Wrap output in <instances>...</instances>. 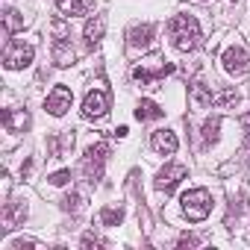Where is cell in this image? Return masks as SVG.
Wrapping results in <instances>:
<instances>
[{
    "mask_svg": "<svg viewBox=\"0 0 250 250\" xmlns=\"http://www.w3.org/2000/svg\"><path fill=\"white\" fill-rule=\"evenodd\" d=\"M106 153H109V145H106V142H97V145H91V147H88L85 162H83V171H85V177H88L91 183L103 177V162H106Z\"/></svg>",
    "mask_w": 250,
    "mask_h": 250,
    "instance_id": "5",
    "label": "cell"
},
{
    "mask_svg": "<svg viewBox=\"0 0 250 250\" xmlns=\"http://www.w3.org/2000/svg\"><path fill=\"white\" fill-rule=\"evenodd\" d=\"M150 42H153V27H150V24H136V27L127 33V47H130V53H136L139 47L145 50Z\"/></svg>",
    "mask_w": 250,
    "mask_h": 250,
    "instance_id": "11",
    "label": "cell"
},
{
    "mask_svg": "<svg viewBox=\"0 0 250 250\" xmlns=\"http://www.w3.org/2000/svg\"><path fill=\"white\" fill-rule=\"evenodd\" d=\"M83 247H103V241L94 238V235H85V238H83Z\"/></svg>",
    "mask_w": 250,
    "mask_h": 250,
    "instance_id": "25",
    "label": "cell"
},
{
    "mask_svg": "<svg viewBox=\"0 0 250 250\" xmlns=\"http://www.w3.org/2000/svg\"><path fill=\"white\" fill-rule=\"evenodd\" d=\"M33 56H36L33 44L15 39V42H9L6 50H3V65H6L9 71H21V68H27V65L33 62Z\"/></svg>",
    "mask_w": 250,
    "mask_h": 250,
    "instance_id": "4",
    "label": "cell"
},
{
    "mask_svg": "<svg viewBox=\"0 0 250 250\" xmlns=\"http://www.w3.org/2000/svg\"><path fill=\"white\" fill-rule=\"evenodd\" d=\"M62 203H65V212H80V209H83V197H80L77 191H74V194H68Z\"/></svg>",
    "mask_w": 250,
    "mask_h": 250,
    "instance_id": "22",
    "label": "cell"
},
{
    "mask_svg": "<svg viewBox=\"0 0 250 250\" xmlns=\"http://www.w3.org/2000/svg\"><path fill=\"white\" fill-rule=\"evenodd\" d=\"M56 6L65 15H83L91 9V0H56Z\"/></svg>",
    "mask_w": 250,
    "mask_h": 250,
    "instance_id": "18",
    "label": "cell"
},
{
    "mask_svg": "<svg viewBox=\"0 0 250 250\" xmlns=\"http://www.w3.org/2000/svg\"><path fill=\"white\" fill-rule=\"evenodd\" d=\"M24 218H27V206L24 203H6V209H3V229H15Z\"/></svg>",
    "mask_w": 250,
    "mask_h": 250,
    "instance_id": "15",
    "label": "cell"
},
{
    "mask_svg": "<svg viewBox=\"0 0 250 250\" xmlns=\"http://www.w3.org/2000/svg\"><path fill=\"white\" fill-rule=\"evenodd\" d=\"M180 203H183V215L188 221H206L212 212V194L206 188H188Z\"/></svg>",
    "mask_w": 250,
    "mask_h": 250,
    "instance_id": "2",
    "label": "cell"
},
{
    "mask_svg": "<svg viewBox=\"0 0 250 250\" xmlns=\"http://www.w3.org/2000/svg\"><path fill=\"white\" fill-rule=\"evenodd\" d=\"M165 74H174V65L162 62V56H150V59H145V62L133 71L136 83H142V85H147V88H153V83H156L159 77H165Z\"/></svg>",
    "mask_w": 250,
    "mask_h": 250,
    "instance_id": "3",
    "label": "cell"
},
{
    "mask_svg": "<svg viewBox=\"0 0 250 250\" xmlns=\"http://www.w3.org/2000/svg\"><path fill=\"white\" fill-rule=\"evenodd\" d=\"M109 112V94L103 91V88H94V91H88L85 94V100H83V118H103Z\"/></svg>",
    "mask_w": 250,
    "mask_h": 250,
    "instance_id": "8",
    "label": "cell"
},
{
    "mask_svg": "<svg viewBox=\"0 0 250 250\" xmlns=\"http://www.w3.org/2000/svg\"><path fill=\"white\" fill-rule=\"evenodd\" d=\"M218 133H221V118L215 115V118H209V121L203 124V139L212 145V142H218Z\"/></svg>",
    "mask_w": 250,
    "mask_h": 250,
    "instance_id": "21",
    "label": "cell"
},
{
    "mask_svg": "<svg viewBox=\"0 0 250 250\" xmlns=\"http://www.w3.org/2000/svg\"><path fill=\"white\" fill-rule=\"evenodd\" d=\"M47 180H50V186H65V183L71 180V171H56V174H50Z\"/></svg>",
    "mask_w": 250,
    "mask_h": 250,
    "instance_id": "23",
    "label": "cell"
},
{
    "mask_svg": "<svg viewBox=\"0 0 250 250\" xmlns=\"http://www.w3.org/2000/svg\"><path fill=\"white\" fill-rule=\"evenodd\" d=\"M186 165H168V168H162L159 171V177H156V188L159 191H165V194H171L177 186H180V180H186Z\"/></svg>",
    "mask_w": 250,
    "mask_h": 250,
    "instance_id": "9",
    "label": "cell"
},
{
    "mask_svg": "<svg viewBox=\"0 0 250 250\" xmlns=\"http://www.w3.org/2000/svg\"><path fill=\"white\" fill-rule=\"evenodd\" d=\"M71 103H74V94H71V88H68V85H53V88H50V94H47V100H44L47 112H50V115H56V118H62V115L71 109Z\"/></svg>",
    "mask_w": 250,
    "mask_h": 250,
    "instance_id": "7",
    "label": "cell"
},
{
    "mask_svg": "<svg viewBox=\"0 0 250 250\" xmlns=\"http://www.w3.org/2000/svg\"><path fill=\"white\" fill-rule=\"evenodd\" d=\"M186 244L194 247V244H197V235H180V247H186Z\"/></svg>",
    "mask_w": 250,
    "mask_h": 250,
    "instance_id": "26",
    "label": "cell"
},
{
    "mask_svg": "<svg viewBox=\"0 0 250 250\" xmlns=\"http://www.w3.org/2000/svg\"><path fill=\"white\" fill-rule=\"evenodd\" d=\"M235 100V91H221V94H215V106H227V103H232Z\"/></svg>",
    "mask_w": 250,
    "mask_h": 250,
    "instance_id": "24",
    "label": "cell"
},
{
    "mask_svg": "<svg viewBox=\"0 0 250 250\" xmlns=\"http://www.w3.org/2000/svg\"><path fill=\"white\" fill-rule=\"evenodd\" d=\"M3 27H6V33L12 36V33H18L21 27H24V15H18L15 9H6L3 12Z\"/></svg>",
    "mask_w": 250,
    "mask_h": 250,
    "instance_id": "20",
    "label": "cell"
},
{
    "mask_svg": "<svg viewBox=\"0 0 250 250\" xmlns=\"http://www.w3.org/2000/svg\"><path fill=\"white\" fill-rule=\"evenodd\" d=\"M53 62L59 65V68H68V65H74V59H77V50H74V44L65 39V36H59L56 42H53Z\"/></svg>",
    "mask_w": 250,
    "mask_h": 250,
    "instance_id": "12",
    "label": "cell"
},
{
    "mask_svg": "<svg viewBox=\"0 0 250 250\" xmlns=\"http://www.w3.org/2000/svg\"><path fill=\"white\" fill-rule=\"evenodd\" d=\"M165 115V109L159 106V103H153V100H142L139 106H136V118L139 121H159Z\"/></svg>",
    "mask_w": 250,
    "mask_h": 250,
    "instance_id": "16",
    "label": "cell"
},
{
    "mask_svg": "<svg viewBox=\"0 0 250 250\" xmlns=\"http://www.w3.org/2000/svg\"><path fill=\"white\" fill-rule=\"evenodd\" d=\"M100 221H103V227H118L124 221V209L121 206H106L100 212Z\"/></svg>",
    "mask_w": 250,
    "mask_h": 250,
    "instance_id": "19",
    "label": "cell"
},
{
    "mask_svg": "<svg viewBox=\"0 0 250 250\" xmlns=\"http://www.w3.org/2000/svg\"><path fill=\"white\" fill-rule=\"evenodd\" d=\"M103 30H106V21H103L100 15L85 24V42H88V47H94V44L103 39Z\"/></svg>",
    "mask_w": 250,
    "mask_h": 250,
    "instance_id": "17",
    "label": "cell"
},
{
    "mask_svg": "<svg viewBox=\"0 0 250 250\" xmlns=\"http://www.w3.org/2000/svg\"><path fill=\"white\" fill-rule=\"evenodd\" d=\"M168 30H171L174 47L183 50V53H188V50H194L200 44V24H197L194 15H177V18H171Z\"/></svg>",
    "mask_w": 250,
    "mask_h": 250,
    "instance_id": "1",
    "label": "cell"
},
{
    "mask_svg": "<svg viewBox=\"0 0 250 250\" xmlns=\"http://www.w3.org/2000/svg\"><path fill=\"white\" fill-rule=\"evenodd\" d=\"M150 145H153V150H156V153L171 156V153H177L180 139H177V133H171V130H156V133H153V139H150Z\"/></svg>",
    "mask_w": 250,
    "mask_h": 250,
    "instance_id": "13",
    "label": "cell"
},
{
    "mask_svg": "<svg viewBox=\"0 0 250 250\" xmlns=\"http://www.w3.org/2000/svg\"><path fill=\"white\" fill-rule=\"evenodd\" d=\"M3 127H6V133H24L30 127L27 109H3Z\"/></svg>",
    "mask_w": 250,
    "mask_h": 250,
    "instance_id": "14",
    "label": "cell"
},
{
    "mask_svg": "<svg viewBox=\"0 0 250 250\" xmlns=\"http://www.w3.org/2000/svg\"><path fill=\"white\" fill-rule=\"evenodd\" d=\"M221 62H224V71H227L229 77H241V74L250 68V56H247V50L238 47V44L227 47L224 56H221Z\"/></svg>",
    "mask_w": 250,
    "mask_h": 250,
    "instance_id": "6",
    "label": "cell"
},
{
    "mask_svg": "<svg viewBox=\"0 0 250 250\" xmlns=\"http://www.w3.org/2000/svg\"><path fill=\"white\" fill-rule=\"evenodd\" d=\"M188 103H191L194 109H206V106L215 103V94H212V88H209L203 80H194V83L188 85Z\"/></svg>",
    "mask_w": 250,
    "mask_h": 250,
    "instance_id": "10",
    "label": "cell"
}]
</instances>
